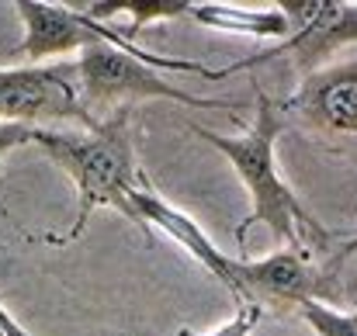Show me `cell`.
I'll return each mask as SVG.
<instances>
[{
    "instance_id": "1",
    "label": "cell",
    "mask_w": 357,
    "mask_h": 336,
    "mask_svg": "<svg viewBox=\"0 0 357 336\" xmlns=\"http://www.w3.org/2000/svg\"><path fill=\"white\" fill-rule=\"evenodd\" d=\"M128 125H132V108H115L108 118H98L91 128H35L31 142L70 174L80 198L70 232L56 236L52 243L77 239L98 208L121 212L146 239H153V229L132 205V191L142 170L135 163Z\"/></svg>"
},
{
    "instance_id": "2",
    "label": "cell",
    "mask_w": 357,
    "mask_h": 336,
    "mask_svg": "<svg viewBox=\"0 0 357 336\" xmlns=\"http://www.w3.org/2000/svg\"><path fill=\"white\" fill-rule=\"evenodd\" d=\"M288 128V118L281 112V105L271 98V94H260L257 98V118H253V128L246 132V135H219V132H208V128H202V125H191V132L198 135V139H205L208 146H215L229 163H233V170H236V177L246 184V191H250V215L243 219L236 232V246H239V257H243V250H246V232L253 229L257 222H264L281 243H288V250H295V253H309L312 257V250H309V243L305 239H312L316 243V250H323L326 253V246H330V239H333V232L330 229H323V222H316L305 208H302V201L295 198V191L281 181V174H278V160H274V142H278V135Z\"/></svg>"
},
{
    "instance_id": "3",
    "label": "cell",
    "mask_w": 357,
    "mask_h": 336,
    "mask_svg": "<svg viewBox=\"0 0 357 336\" xmlns=\"http://www.w3.org/2000/svg\"><path fill=\"white\" fill-rule=\"evenodd\" d=\"M181 70V73H195L205 80H215V70L191 63V59H167V56H153L146 49H121L108 42H94L80 52L77 59V80H80V105L87 112H105V108H128L132 101H149V98H163V101H177L184 108H202V112H236L239 105L229 98H198L184 87H170L167 80H160L153 70Z\"/></svg>"
},
{
    "instance_id": "4",
    "label": "cell",
    "mask_w": 357,
    "mask_h": 336,
    "mask_svg": "<svg viewBox=\"0 0 357 336\" xmlns=\"http://www.w3.org/2000/svg\"><path fill=\"white\" fill-rule=\"evenodd\" d=\"M281 14L291 24V35L271 49H260L246 59H236L215 70V80H226L239 70L264 66L278 56H291L302 73L330 66V59L344 49H357V3L340 0H278Z\"/></svg>"
},
{
    "instance_id": "5",
    "label": "cell",
    "mask_w": 357,
    "mask_h": 336,
    "mask_svg": "<svg viewBox=\"0 0 357 336\" xmlns=\"http://www.w3.org/2000/svg\"><path fill=\"white\" fill-rule=\"evenodd\" d=\"M0 121L28 128L73 121L77 128H91L98 118L80 105L77 63H45L0 70Z\"/></svg>"
},
{
    "instance_id": "6",
    "label": "cell",
    "mask_w": 357,
    "mask_h": 336,
    "mask_svg": "<svg viewBox=\"0 0 357 336\" xmlns=\"http://www.w3.org/2000/svg\"><path fill=\"white\" fill-rule=\"evenodd\" d=\"M319 146L354 153L357 146V59H337L302 77L298 91L281 105Z\"/></svg>"
},
{
    "instance_id": "7",
    "label": "cell",
    "mask_w": 357,
    "mask_h": 336,
    "mask_svg": "<svg viewBox=\"0 0 357 336\" xmlns=\"http://www.w3.org/2000/svg\"><path fill=\"white\" fill-rule=\"evenodd\" d=\"M239 277H243V305L271 309V312H288L305 302H333V274L323 270V264H312L309 253L295 250H274L271 257L260 260H239Z\"/></svg>"
},
{
    "instance_id": "8",
    "label": "cell",
    "mask_w": 357,
    "mask_h": 336,
    "mask_svg": "<svg viewBox=\"0 0 357 336\" xmlns=\"http://www.w3.org/2000/svg\"><path fill=\"white\" fill-rule=\"evenodd\" d=\"M17 17L24 21V38L10 56L28 59V66H45L56 56L84 52L94 42H108L121 49H135V42H125V35L112 24H98L87 17V10L77 7H59V3H35V0H17L14 3Z\"/></svg>"
},
{
    "instance_id": "9",
    "label": "cell",
    "mask_w": 357,
    "mask_h": 336,
    "mask_svg": "<svg viewBox=\"0 0 357 336\" xmlns=\"http://www.w3.org/2000/svg\"><path fill=\"white\" fill-rule=\"evenodd\" d=\"M132 205H135V212L146 219L149 229L156 225V229H163L174 243H181L215 281H222V284L233 291V298L243 305V277H239V260H243V257L222 253L191 215H184L181 208H174V205H167V201L160 198V191L149 184L146 174H139V184H135V191H132Z\"/></svg>"
},
{
    "instance_id": "10",
    "label": "cell",
    "mask_w": 357,
    "mask_h": 336,
    "mask_svg": "<svg viewBox=\"0 0 357 336\" xmlns=\"http://www.w3.org/2000/svg\"><path fill=\"white\" fill-rule=\"evenodd\" d=\"M191 17H198L202 24L222 28V31H246V35H267L284 42L291 35L288 17L281 14V7H267V10H253V7H233V3H191Z\"/></svg>"
},
{
    "instance_id": "11",
    "label": "cell",
    "mask_w": 357,
    "mask_h": 336,
    "mask_svg": "<svg viewBox=\"0 0 357 336\" xmlns=\"http://www.w3.org/2000/svg\"><path fill=\"white\" fill-rule=\"evenodd\" d=\"M87 10V17L91 21H98V24H108L112 17H132V24H128V31H125V42H132L135 35H142V28L146 24H156V21H170V17H184V14H191V3H174V0H163V3H91V7H84Z\"/></svg>"
},
{
    "instance_id": "12",
    "label": "cell",
    "mask_w": 357,
    "mask_h": 336,
    "mask_svg": "<svg viewBox=\"0 0 357 336\" xmlns=\"http://www.w3.org/2000/svg\"><path fill=\"white\" fill-rule=\"evenodd\" d=\"M298 316L316 336H357V312L330 309L326 302H305L298 305Z\"/></svg>"
},
{
    "instance_id": "13",
    "label": "cell",
    "mask_w": 357,
    "mask_h": 336,
    "mask_svg": "<svg viewBox=\"0 0 357 336\" xmlns=\"http://www.w3.org/2000/svg\"><path fill=\"white\" fill-rule=\"evenodd\" d=\"M264 319V309H257V305H239L236 316L226 323V326H219V330H212V333H191V330H177V336H250L257 330V323Z\"/></svg>"
},
{
    "instance_id": "14",
    "label": "cell",
    "mask_w": 357,
    "mask_h": 336,
    "mask_svg": "<svg viewBox=\"0 0 357 336\" xmlns=\"http://www.w3.org/2000/svg\"><path fill=\"white\" fill-rule=\"evenodd\" d=\"M31 139H35V128H28V125H3V121H0V160H3L10 149L28 146Z\"/></svg>"
},
{
    "instance_id": "15",
    "label": "cell",
    "mask_w": 357,
    "mask_h": 336,
    "mask_svg": "<svg viewBox=\"0 0 357 336\" xmlns=\"http://www.w3.org/2000/svg\"><path fill=\"white\" fill-rule=\"evenodd\" d=\"M354 253H357V232H354V236H344L340 250H333V253H330V257L323 260V270L337 277V270H340V267H344V264H347V260H351Z\"/></svg>"
},
{
    "instance_id": "16",
    "label": "cell",
    "mask_w": 357,
    "mask_h": 336,
    "mask_svg": "<svg viewBox=\"0 0 357 336\" xmlns=\"http://www.w3.org/2000/svg\"><path fill=\"white\" fill-rule=\"evenodd\" d=\"M0 333L3 336H31L17 319H14V316H10V312H7V309H3V305H0Z\"/></svg>"
}]
</instances>
